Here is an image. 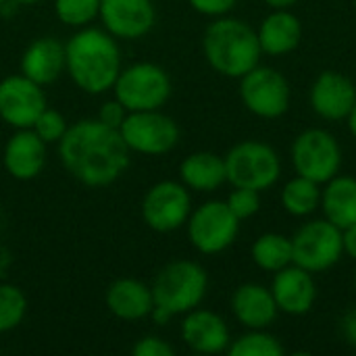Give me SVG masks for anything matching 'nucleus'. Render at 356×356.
Wrapping results in <instances>:
<instances>
[{"mask_svg":"<svg viewBox=\"0 0 356 356\" xmlns=\"http://www.w3.org/2000/svg\"><path fill=\"white\" fill-rule=\"evenodd\" d=\"M63 169L88 188H106L123 177L129 167V150L119 134L94 119L69 123L56 144Z\"/></svg>","mask_w":356,"mask_h":356,"instance_id":"f257e3e1","label":"nucleus"},{"mask_svg":"<svg viewBox=\"0 0 356 356\" xmlns=\"http://www.w3.org/2000/svg\"><path fill=\"white\" fill-rule=\"evenodd\" d=\"M123 69L119 40L104 27H81L65 42V73L90 96L111 92Z\"/></svg>","mask_w":356,"mask_h":356,"instance_id":"f03ea898","label":"nucleus"},{"mask_svg":"<svg viewBox=\"0 0 356 356\" xmlns=\"http://www.w3.org/2000/svg\"><path fill=\"white\" fill-rule=\"evenodd\" d=\"M202 54L209 67L229 79L244 77L261 63L263 50L257 29L236 17H217L202 35Z\"/></svg>","mask_w":356,"mask_h":356,"instance_id":"7ed1b4c3","label":"nucleus"},{"mask_svg":"<svg viewBox=\"0 0 356 356\" xmlns=\"http://www.w3.org/2000/svg\"><path fill=\"white\" fill-rule=\"evenodd\" d=\"M150 290L154 305L177 317L202 305L209 292V275L196 261H171L154 275Z\"/></svg>","mask_w":356,"mask_h":356,"instance_id":"20e7f679","label":"nucleus"},{"mask_svg":"<svg viewBox=\"0 0 356 356\" xmlns=\"http://www.w3.org/2000/svg\"><path fill=\"white\" fill-rule=\"evenodd\" d=\"M111 92L127 113L159 111L171 98L173 83L165 67L150 60H138L121 69Z\"/></svg>","mask_w":356,"mask_h":356,"instance_id":"39448f33","label":"nucleus"},{"mask_svg":"<svg viewBox=\"0 0 356 356\" xmlns=\"http://www.w3.org/2000/svg\"><path fill=\"white\" fill-rule=\"evenodd\" d=\"M225 159L227 184L234 188H250L265 192L273 188L282 175L280 154L265 142L244 140L229 148Z\"/></svg>","mask_w":356,"mask_h":356,"instance_id":"423d86ee","label":"nucleus"},{"mask_svg":"<svg viewBox=\"0 0 356 356\" xmlns=\"http://www.w3.org/2000/svg\"><path fill=\"white\" fill-rule=\"evenodd\" d=\"M192 248L204 257L225 252L240 234V219L229 211L225 200H207L192 209L186 223Z\"/></svg>","mask_w":356,"mask_h":356,"instance_id":"0eeeda50","label":"nucleus"},{"mask_svg":"<svg viewBox=\"0 0 356 356\" xmlns=\"http://www.w3.org/2000/svg\"><path fill=\"white\" fill-rule=\"evenodd\" d=\"M342 254V229L325 217L300 225L292 236V263L309 273L330 271Z\"/></svg>","mask_w":356,"mask_h":356,"instance_id":"6e6552de","label":"nucleus"},{"mask_svg":"<svg viewBox=\"0 0 356 356\" xmlns=\"http://www.w3.org/2000/svg\"><path fill=\"white\" fill-rule=\"evenodd\" d=\"M296 175L325 184L342 169V148L334 134L321 127L305 129L296 136L290 148Z\"/></svg>","mask_w":356,"mask_h":356,"instance_id":"1a4fd4ad","label":"nucleus"},{"mask_svg":"<svg viewBox=\"0 0 356 356\" xmlns=\"http://www.w3.org/2000/svg\"><path fill=\"white\" fill-rule=\"evenodd\" d=\"M119 134L127 150L142 156H163L179 142V125L161 108L127 113Z\"/></svg>","mask_w":356,"mask_h":356,"instance_id":"9d476101","label":"nucleus"},{"mask_svg":"<svg viewBox=\"0 0 356 356\" xmlns=\"http://www.w3.org/2000/svg\"><path fill=\"white\" fill-rule=\"evenodd\" d=\"M190 213H192L190 190L175 179H163L150 186L140 204V215L144 225L156 234H171L186 227Z\"/></svg>","mask_w":356,"mask_h":356,"instance_id":"9b49d317","label":"nucleus"},{"mask_svg":"<svg viewBox=\"0 0 356 356\" xmlns=\"http://www.w3.org/2000/svg\"><path fill=\"white\" fill-rule=\"evenodd\" d=\"M240 98L248 113L261 119H280L290 108V83L273 67L257 65L240 77Z\"/></svg>","mask_w":356,"mask_h":356,"instance_id":"f8f14e48","label":"nucleus"},{"mask_svg":"<svg viewBox=\"0 0 356 356\" xmlns=\"http://www.w3.org/2000/svg\"><path fill=\"white\" fill-rule=\"evenodd\" d=\"M46 106L48 100L44 88L23 73L0 79V119L8 127L29 129Z\"/></svg>","mask_w":356,"mask_h":356,"instance_id":"ddd939ff","label":"nucleus"},{"mask_svg":"<svg viewBox=\"0 0 356 356\" xmlns=\"http://www.w3.org/2000/svg\"><path fill=\"white\" fill-rule=\"evenodd\" d=\"M98 19L119 42H134L152 31L156 6L152 0H100Z\"/></svg>","mask_w":356,"mask_h":356,"instance_id":"4468645a","label":"nucleus"},{"mask_svg":"<svg viewBox=\"0 0 356 356\" xmlns=\"http://www.w3.org/2000/svg\"><path fill=\"white\" fill-rule=\"evenodd\" d=\"M48 161V144L29 127L15 129L2 150L4 171L17 181H31L40 177Z\"/></svg>","mask_w":356,"mask_h":356,"instance_id":"2eb2a0df","label":"nucleus"},{"mask_svg":"<svg viewBox=\"0 0 356 356\" xmlns=\"http://www.w3.org/2000/svg\"><path fill=\"white\" fill-rule=\"evenodd\" d=\"M179 334L184 344L198 355H221L227 353L232 342L229 327L221 315L209 309H192L184 315Z\"/></svg>","mask_w":356,"mask_h":356,"instance_id":"dca6fc26","label":"nucleus"},{"mask_svg":"<svg viewBox=\"0 0 356 356\" xmlns=\"http://www.w3.org/2000/svg\"><path fill=\"white\" fill-rule=\"evenodd\" d=\"M271 294L280 313L300 317L315 307L317 284L313 280V273L292 263L275 273L271 282Z\"/></svg>","mask_w":356,"mask_h":356,"instance_id":"f3484780","label":"nucleus"},{"mask_svg":"<svg viewBox=\"0 0 356 356\" xmlns=\"http://www.w3.org/2000/svg\"><path fill=\"white\" fill-rule=\"evenodd\" d=\"M309 100L317 117L325 121H342L356 102V86L338 71H323L313 81Z\"/></svg>","mask_w":356,"mask_h":356,"instance_id":"a211bd4d","label":"nucleus"},{"mask_svg":"<svg viewBox=\"0 0 356 356\" xmlns=\"http://www.w3.org/2000/svg\"><path fill=\"white\" fill-rule=\"evenodd\" d=\"M229 307L236 321L246 330H269L280 315L271 288L252 282L234 290Z\"/></svg>","mask_w":356,"mask_h":356,"instance_id":"6ab92c4d","label":"nucleus"},{"mask_svg":"<svg viewBox=\"0 0 356 356\" xmlns=\"http://www.w3.org/2000/svg\"><path fill=\"white\" fill-rule=\"evenodd\" d=\"M21 73L44 86L54 83L65 73V42L52 35L35 38L21 54Z\"/></svg>","mask_w":356,"mask_h":356,"instance_id":"aec40b11","label":"nucleus"},{"mask_svg":"<svg viewBox=\"0 0 356 356\" xmlns=\"http://www.w3.org/2000/svg\"><path fill=\"white\" fill-rule=\"evenodd\" d=\"M104 305L113 317L134 323V321L148 319L154 307V298L150 286L144 284L142 280L121 277L106 288Z\"/></svg>","mask_w":356,"mask_h":356,"instance_id":"412c9836","label":"nucleus"},{"mask_svg":"<svg viewBox=\"0 0 356 356\" xmlns=\"http://www.w3.org/2000/svg\"><path fill=\"white\" fill-rule=\"evenodd\" d=\"M257 35L263 54L284 56L298 48L302 40V23L290 8L271 10L259 25Z\"/></svg>","mask_w":356,"mask_h":356,"instance_id":"4be33fe9","label":"nucleus"},{"mask_svg":"<svg viewBox=\"0 0 356 356\" xmlns=\"http://www.w3.org/2000/svg\"><path fill=\"white\" fill-rule=\"evenodd\" d=\"M179 181L192 192H215L227 181L225 159L209 150L192 152L179 163Z\"/></svg>","mask_w":356,"mask_h":356,"instance_id":"5701e85b","label":"nucleus"},{"mask_svg":"<svg viewBox=\"0 0 356 356\" xmlns=\"http://www.w3.org/2000/svg\"><path fill=\"white\" fill-rule=\"evenodd\" d=\"M325 219L344 229L356 223V177L336 175L321 188V204Z\"/></svg>","mask_w":356,"mask_h":356,"instance_id":"b1692460","label":"nucleus"},{"mask_svg":"<svg viewBox=\"0 0 356 356\" xmlns=\"http://www.w3.org/2000/svg\"><path fill=\"white\" fill-rule=\"evenodd\" d=\"M252 263L269 273H277L280 269L292 265V238L284 234H263L250 246Z\"/></svg>","mask_w":356,"mask_h":356,"instance_id":"393cba45","label":"nucleus"},{"mask_svg":"<svg viewBox=\"0 0 356 356\" xmlns=\"http://www.w3.org/2000/svg\"><path fill=\"white\" fill-rule=\"evenodd\" d=\"M321 204V184L296 175L282 190V207L292 217H309Z\"/></svg>","mask_w":356,"mask_h":356,"instance_id":"a878e982","label":"nucleus"},{"mask_svg":"<svg viewBox=\"0 0 356 356\" xmlns=\"http://www.w3.org/2000/svg\"><path fill=\"white\" fill-rule=\"evenodd\" d=\"M284 344L267 330H248L229 342V356H284Z\"/></svg>","mask_w":356,"mask_h":356,"instance_id":"bb28decb","label":"nucleus"},{"mask_svg":"<svg viewBox=\"0 0 356 356\" xmlns=\"http://www.w3.org/2000/svg\"><path fill=\"white\" fill-rule=\"evenodd\" d=\"M27 315V296L15 284L0 280V336L17 330Z\"/></svg>","mask_w":356,"mask_h":356,"instance_id":"cd10ccee","label":"nucleus"},{"mask_svg":"<svg viewBox=\"0 0 356 356\" xmlns=\"http://www.w3.org/2000/svg\"><path fill=\"white\" fill-rule=\"evenodd\" d=\"M56 19L73 29H81L98 21L100 0H54Z\"/></svg>","mask_w":356,"mask_h":356,"instance_id":"c85d7f7f","label":"nucleus"},{"mask_svg":"<svg viewBox=\"0 0 356 356\" xmlns=\"http://www.w3.org/2000/svg\"><path fill=\"white\" fill-rule=\"evenodd\" d=\"M67 127H69V121L65 119V115H63L60 111L52 108V106H46V108L38 115L35 123L31 125V129H33L48 146H50V144H58L60 138L65 136Z\"/></svg>","mask_w":356,"mask_h":356,"instance_id":"c756f323","label":"nucleus"},{"mask_svg":"<svg viewBox=\"0 0 356 356\" xmlns=\"http://www.w3.org/2000/svg\"><path fill=\"white\" fill-rule=\"evenodd\" d=\"M225 202H227L229 211L242 223V221L254 217L261 211V192L250 190V188H234Z\"/></svg>","mask_w":356,"mask_h":356,"instance_id":"7c9ffc66","label":"nucleus"},{"mask_svg":"<svg viewBox=\"0 0 356 356\" xmlns=\"http://www.w3.org/2000/svg\"><path fill=\"white\" fill-rule=\"evenodd\" d=\"M131 355L134 356H173L175 355V348L161 336H144L140 338L134 348H131Z\"/></svg>","mask_w":356,"mask_h":356,"instance_id":"2f4dec72","label":"nucleus"},{"mask_svg":"<svg viewBox=\"0 0 356 356\" xmlns=\"http://www.w3.org/2000/svg\"><path fill=\"white\" fill-rule=\"evenodd\" d=\"M125 117H127V108H125L117 98L104 100V102L100 104V108H98V115H96V119H98L100 123H104V125H108V127H113V129H119V127L123 125Z\"/></svg>","mask_w":356,"mask_h":356,"instance_id":"473e14b6","label":"nucleus"},{"mask_svg":"<svg viewBox=\"0 0 356 356\" xmlns=\"http://www.w3.org/2000/svg\"><path fill=\"white\" fill-rule=\"evenodd\" d=\"M238 2L240 0H188V4L196 13H200L204 17H213V19L229 15L236 8Z\"/></svg>","mask_w":356,"mask_h":356,"instance_id":"72a5a7b5","label":"nucleus"},{"mask_svg":"<svg viewBox=\"0 0 356 356\" xmlns=\"http://www.w3.org/2000/svg\"><path fill=\"white\" fill-rule=\"evenodd\" d=\"M342 248L346 257L356 261V223L342 229Z\"/></svg>","mask_w":356,"mask_h":356,"instance_id":"f704fd0d","label":"nucleus"},{"mask_svg":"<svg viewBox=\"0 0 356 356\" xmlns=\"http://www.w3.org/2000/svg\"><path fill=\"white\" fill-rule=\"evenodd\" d=\"M342 332H344L346 342H348L353 348H356V309L346 313V317H344V321H342Z\"/></svg>","mask_w":356,"mask_h":356,"instance_id":"c9c22d12","label":"nucleus"},{"mask_svg":"<svg viewBox=\"0 0 356 356\" xmlns=\"http://www.w3.org/2000/svg\"><path fill=\"white\" fill-rule=\"evenodd\" d=\"M148 319H152V323L154 325H159V327H165V325H169V321L173 319V315L169 313V311H165V309H161V307H152V311H150V315H148Z\"/></svg>","mask_w":356,"mask_h":356,"instance_id":"e433bc0d","label":"nucleus"},{"mask_svg":"<svg viewBox=\"0 0 356 356\" xmlns=\"http://www.w3.org/2000/svg\"><path fill=\"white\" fill-rule=\"evenodd\" d=\"M10 267H13V252L4 244H0V280L8 275Z\"/></svg>","mask_w":356,"mask_h":356,"instance_id":"4c0bfd02","label":"nucleus"},{"mask_svg":"<svg viewBox=\"0 0 356 356\" xmlns=\"http://www.w3.org/2000/svg\"><path fill=\"white\" fill-rule=\"evenodd\" d=\"M271 10H284V8H292L298 0H263Z\"/></svg>","mask_w":356,"mask_h":356,"instance_id":"58836bf2","label":"nucleus"},{"mask_svg":"<svg viewBox=\"0 0 356 356\" xmlns=\"http://www.w3.org/2000/svg\"><path fill=\"white\" fill-rule=\"evenodd\" d=\"M346 121H348V131H350V136L356 140V102L353 104V108H350Z\"/></svg>","mask_w":356,"mask_h":356,"instance_id":"ea45409f","label":"nucleus"},{"mask_svg":"<svg viewBox=\"0 0 356 356\" xmlns=\"http://www.w3.org/2000/svg\"><path fill=\"white\" fill-rule=\"evenodd\" d=\"M10 2H15V4H19V6H23V4H38V2H42V0H10Z\"/></svg>","mask_w":356,"mask_h":356,"instance_id":"a19ab883","label":"nucleus"},{"mask_svg":"<svg viewBox=\"0 0 356 356\" xmlns=\"http://www.w3.org/2000/svg\"><path fill=\"white\" fill-rule=\"evenodd\" d=\"M2 227H4V219H2V213H0V232H2Z\"/></svg>","mask_w":356,"mask_h":356,"instance_id":"79ce46f5","label":"nucleus"},{"mask_svg":"<svg viewBox=\"0 0 356 356\" xmlns=\"http://www.w3.org/2000/svg\"><path fill=\"white\" fill-rule=\"evenodd\" d=\"M355 290H356V269H355Z\"/></svg>","mask_w":356,"mask_h":356,"instance_id":"37998d69","label":"nucleus"},{"mask_svg":"<svg viewBox=\"0 0 356 356\" xmlns=\"http://www.w3.org/2000/svg\"><path fill=\"white\" fill-rule=\"evenodd\" d=\"M4 2H6V0H0V6H2V4H4Z\"/></svg>","mask_w":356,"mask_h":356,"instance_id":"c03bdc74","label":"nucleus"},{"mask_svg":"<svg viewBox=\"0 0 356 356\" xmlns=\"http://www.w3.org/2000/svg\"><path fill=\"white\" fill-rule=\"evenodd\" d=\"M353 4H355V8H356V0H353Z\"/></svg>","mask_w":356,"mask_h":356,"instance_id":"a18cd8bd","label":"nucleus"}]
</instances>
